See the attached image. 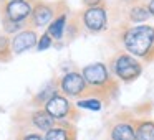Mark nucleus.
<instances>
[{
    "label": "nucleus",
    "instance_id": "f257e3e1",
    "mask_svg": "<svg viewBox=\"0 0 154 140\" xmlns=\"http://www.w3.org/2000/svg\"><path fill=\"white\" fill-rule=\"evenodd\" d=\"M123 43L131 54L146 58L154 48V27L137 25V27L128 28L123 35Z\"/></svg>",
    "mask_w": 154,
    "mask_h": 140
},
{
    "label": "nucleus",
    "instance_id": "f03ea898",
    "mask_svg": "<svg viewBox=\"0 0 154 140\" xmlns=\"http://www.w3.org/2000/svg\"><path fill=\"white\" fill-rule=\"evenodd\" d=\"M113 69L119 79L129 83V81H134L139 76L143 68H141L139 61H136L133 56H129V54H121V56H118L114 60Z\"/></svg>",
    "mask_w": 154,
    "mask_h": 140
},
{
    "label": "nucleus",
    "instance_id": "7ed1b4c3",
    "mask_svg": "<svg viewBox=\"0 0 154 140\" xmlns=\"http://www.w3.org/2000/svg\"><path fill=\"white\" fill-rule=\"evenodd\" d=\"M83 77L86 81L88 86L91 87H101L108 86L109 83V74H108V68L104 66L103 63H94V64H90L83 69Z\"/></svg>",
    "mask_w": 154,
    "mask_h": 140
},
{
    "label": "nucleus",
    "instance_id": "20e7f679",
    "mask_svg": "<svg viewBox=\"0 0 154 140\" xmlns=\"http://www.w3.org/2000/svg\"><path fill=\"white\" fill-rule=\"evenodd\" d=\"M60 87L66 96H80L86 89V81H85L83 74L80 73H68L63 76L60 83Z\"/></svg>",
    "mask_w": 154,
    "mask_h": 140
},
{
    "label": "nucleus",
    "instance_id": "39448f33",
    "mask_svg": "<svg viewBox=\"0 0 154 140\" xmlns=\"http://www.w3.org/2000/svg\"><path fill=\"white\" fill-rule=\"evenodd\" d=\"M83 22L90 31H101L106 28V10L103 7H91L83 13Z\"/></svg>",
    "mask_w": 154,
    "mask_h": 140
},
{
    "label": "nucleus",
    "instance_id": "423d86ee",
    "mask_svg": "<svg viewBox=\"0 0 154 140\" xmlns=\"http://www.w3.org/2000/svg\"><path fill=\"white\" fill-rule=\"evenodd\" d=\"M5 15H7L8 20L20 23V22H23L27 17L32 15L30 2H27V0H10L7 7H5Z\"/></svg>",
    "mask_w": 154,
    "mask_h": 140
},
{
    "label": "nucleus",
    "instance_id": "0eeeda50",
    "mask_svg": "<svg viewBox=\"0 0 154 140\" xmlns=\"http://www.w3.org/2000/svg\"><path fill=\"white\" fill-rule=\"evenodd\" d=\"M45 110H47L53 119H65V117L70 114L71 106L66 101V97H63L58 92H55L53 96H51V99L45 104Z\"/></svg>",
    "mask_w": 154,
    "mask_h": 140
},
{
    "label": "nucleus",
    "instance_id": "6e6552de",
    "mask_svg": "<svg viewBox=\"0 0 154 140\" xmlns=\"http://www.w3.org/2000/svg\"><path fill=\"white\" fill-rule=\"evenodd\" d=\"M35 43H37V35H35V31L25 30V31H20L17 36H14V40L10 41V50H12V53L20 54L23 51L33 48Z\"/></svg>",
    "mask_w": 154,
    "mask_h": 140
},
{
    "label": "nucleus",
    "instance_id": "1a4fd4ad",
    "mask_svg": "<svg viewBox=\"0 0 154 140\" xmlns=\"http://www.w3.org/2000/svg\"><path fill=\"white\" fill-rule=\"evenodd\" d=\"M111 140H136V129L128 122H119L111 129Z\"/></svg>",
    "mask_w": 154,
    "mask_h": 140
},
{
    "label": "nucleus",
    "instance_id": "9d476101",
    "mask_svg": "<svg viewBox=\"0 0 154 140\" xmlns=\"http://www.w3.org/2000/svg\"><path fill=\"white\" fill-rule=\"evenodd\" d=\"M51 18H53V10L45 4H38L35 10L32 12V20H33V25H37V27H45Z\"/></svg>",
    "mask_w": 154,
    "mask_h": 140
},
{
    "label": "nucleus",
    "instance_id": "9b49d317",
    "mask_svg": "<svg viewBox=\"0 0 154 140\" xmlns=\"http://www.w3.org/2000/svg\"><path fill=\"white\" fill-rule=\"evenodd\" d=\"M32 122H33V125L37 127V129L45 130V132L51 130L55 125V119L47 112V110H37V112L32 115Z\"/></svg>",
    "mask_w": 154,
    "mask_h": 140
},
{
    "label": "nucleus",
    "instance_id": "f8f14e48",
    "mask_svg": "<svg viewBox=\"0 0 154 140\" xmlns=\"http://www.w3.org/2000/svg\"><path fill=\"white\" fill-rule=\"evenodd\" d=\"M136 140H154V122L141 120L136 124Z\"/></svg>",
    "mask_w": 154,
    "mask_h": 140
},
{
    "label": "nucleus",
    "instance_id": "ddd939ff",
    "mask_svg": "<svg viewBox=\"0 0 154 140\" xmlns=\"http://www.w3.org/2000/svg\"><path fill=\"white\" fill-rule=\"evenodd\" d=\"M65 23H66V15L61 13L57 20H53L50 23V28H48V35L55 40H60L63 36V31H65Z\"/></svg>",
    "mask_w": 154,
    "mask_h": 140
},
{
    "label": "nucleus",
    "instance_id": "4468645a",
    "mask_svg": "<svg viewBox=\"0 0 154 140\" xmlns=\"http://www.w3.org/2000/svg\"><path fill=\"white\" fill-rule=\"evenodd\" d=\"M147 18H149V10H147V7L136 5V7H133L129 10V20L131 22L139 23V22H146Z\"/></svg>",
    "mask_w": 154,
    "mask_h": 140
},
{
    "label": "nucleus",
    "instance_id": "2eb2a0df",
    "mask_svg": "<svg viewBox=\"0 0 154 140\" xmlns=\"http://www.w3.org/2000/svg\"><path fill=\"white\" fill-rule=\"evenodd\" d=\"M45 140H70V133L68 130L60 129V127H53L51 130H48Z\"/></svg>",
    "mask_w": 154,
    "mask_h": 140
},
{
    "label": "nucleus",
    "instance_id": "dca6fc26",
    "mask_svg": "<svg viewBox=\"0 0 154 140\" xmlns=\"http://www.w3.org/2000/svg\"><path fill=\"white\" fill-rule=\"evenodd\" d=\"M78 107L81 109H88V110H100L101 109V101L98 99H85L78 102Z\"/></svg>",
    "mask_w": 154,
    "mask_h": 140
},
{
    "label": "nucleus",
    "instance_id": "f3484780",
    "mask_svg": "<svg viewBox=\"0 0 154 140\" xmlns=\"http://www.w3.org/2000/svg\"><path fill=\"white\" fill-rule=\"evenodd\" d=\"M50 45H51V36L48 33H45L43 36L40 38V41H38V51H43V50H47V48H50Z\"/></svg>",
    "mask_w": 154,
    "mask_h": 140
},
{
    "label": "nucleus",
    "instance_id": "a211bd4d",
    "mask_svg": "<svg viewBox=\"0 0 154 140\" xmlns=\"http://www.w3.org/2000/svg\"><path fill=\"white\" fill-rule=\"evenodd\" d=\"M4 25H5V31L7 33H14V31H17V30H20V23H15V22H12V20H4Z\"/></svg>",
    "mask_w": 154,
    "mask_h": 140
},
{
    "label": "nucleus",
    "instance_id": "6ab92c4d",
    "mask_svg": "<svg viewBox=\"0 0 154 140\" xmlns=\"http://www.w3.org/2000/svg\"><path fill=\"white\" fill-rule=\"evenodd\" d=\"M83 4L86 5L88 8H91V7H100L101 0H83Z\"/></svg>",
    "mask_w": 154,
    "mask_h": 140
},
{
    "label": "nucleus",
    "instance_id": "aec40b11",
    "mask_svg": "<svg viewBox=\"0 0 154 140\" xmlns=\"http://www.w3.org/2000/svg\"><path fill=\"white\" fill-rule=\"evenodd\" d=\"M22 140H45V139L40 135H37V133H28V135H25Z\"/></svg>",
    "mask_w": 154,
    "mask_h": 140
},
{
    "label": "nucleus",
    "instance_id": "412c9836",
    "mask_svg": "<svg viewBox=\"0 0 154 140\" xmlns=\"http://www.w3.org/2000/svg\"><path fill=\"white\" fill-rule=\"evenodd\" d=\"M147 10H149V13L154 17V0H149V4H147Z\"/></svg>",
    "mask_w": 154,
    "mask_h": 140
},
{
    "label": "nucleus",
    "instance_id": "4be33fe9",
    "mask_svg": "<svg viewBox=\"0 0 154 140\" xmlns=\"http://www.w3.org/2000/svg\"><path fill=\"white\" fill-rule=\"evenodd\" d=\"M124 2H131V0H124Z\"/></svg>",
    "mask_w": 154,
    "mask_h": 140
}]
</instances>
